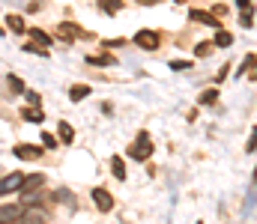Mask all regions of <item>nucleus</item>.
Returning <instances> with one entry per match:
<instances>
[{"label": "nucleus", "instance_id": "nucleus-1", "mask_svg": "<svg viewBox=\"0 0 257 224\" xmlns=\"http://www.w3.org/2000/svg\"><path fill=\"white\" fill-rule=\"evenodd\" d=\"M128 155H132L135 161H144V158L153 155V144H150V135H147V132H141V135L135 138V144L128 147Z\"/></svg>", "mask_w": 257, "mask_h": 224}, {"label": "nucleus", "instance_id": "nucleus-2", "mask_svg": "<svg viewBox=\"0 0 257 224\" xmlns=\"http://www.w3.org/2000/svg\"><path fill=\"white\" fill-rule=\"evenodd\" d=\"M159 42H162V39H159V33H153V30H138V33H135V45L144 48V51H156Z\"/></svg>", "mask_w": 257, "mask_h": 224}, {"label": "nucleus", "instance_id": "nucleus-3", "mask_svg": "<svg viewBox=\"0 0 257 224\" xmlns=\"http://www.w3.org/2000/svg\"><path fill=\"white\" fill-rule=\"evenodd\" d=\"M21 182H24L21 173H9V176H3V179H0V197H3V194H12V191H21Z\"/></svg>", "mask_w": 257, "mask_h": 224}, {"label": "nucleus", "instance_id": "nucleus-4", "mask_svg": "<svg viewBox=\"0 0 257 224\" xmlns=\"http://www.w3.org/2000/svg\"><path fill=\"white\" fill-rule=\"evenodd\" d=\"M93 203L99 206V212H111L114 209V197L105 188H93Z\"/></svg>", "mask_w": 257, "mask_h": 224}, {"label": "nucleus", "instance_id": "nucleus-5", "mask_svg": "<svg viewBox=\"0 0 257 224\" xmlns=\"http://www.w3.org/2000/svg\"><path fill=\"white\" fill-rule=\"evenodd\" d=\"M236 6H239V24L242 27H251V21H254V0H236Z\"/></svg>", "mask_w": 257, "mask_h": 224}, {"label": "nucleus", "instance_id": "nucleus-6", "mask_svg": "<svg viewBox=\"0 0 257 224\" xmlns=\"http://www.w3.org/2000/svg\"><path fill=\"white\" fill-rule=\"evenodd\" d=\"M12 224H45V212L42 209H30V212H21Z\"/></svg>", "mask_w": 257, "mask_h": 224}, {"label": "nucleus", "instance_id": "nucleus-7", "mask_svg": "<svg viewBox=\"0 0 257 224\" xmlns=\"http://www.w3.org/2000/svg\"><path fill=\"white\" fill-rule=\"evenodd\" d=\"M189 18H192V21H203V24H209V27H218V18H215L212 12H200V9H192V12H189Z\"/></svg>", "mask_w": 257, "mask_h": 224}, {"label": "nucleus", "instance_id": "nucleus-8", "mask_svg": "<svg viewBox=\"0 0 257 224\" xmlns=\"http://www.w3.org/2000/svg\"><path fill=\"white\" fill-rule=\"evenodd\" d=\"M18 215H21V206H3L0 209V224H12Z\"/></svg>", "mask_w": 257, "mask_h": 224}, {"label": "nucleus", "instance_id": "nucleus-9", "mask_svg": "<svg viewBox=\"0 0 257 224\" xmlns=\"http://www.w3.org/2000/svg\"><path fill=\"white\" fill-rule=\"evenodd\" d=\"M45 179H42V173H33V176H24V182H21V191H33V188H39Z\"/></svg>", "mask_w": 257, "mask_h": 224}, {"label": "nucleus", "instance_id": "nucleus-10", "mask_svg": "<svg viewBox=\"0 0 257 224\" xmlns=\"http://www.w3.org/2000/svg\"><path fill=\"white\" fill-rule=\"evenodd\" d=\"M6 27L12 33H24V18L21 15H6Z\"/></svg>", "mask_w": 257, "mask_h": 224}, {"label": "nucleus", "instance_id": "nucleus-11", "mask_svg": "<svg viewBox=\"0 0 257 224\" xmlns=\"http://www.w3.org/2000/svg\"><path fill=\"white\" fill-rule=\"evenodd\" d=\"M84 96H90V87H87V84H75V87L69 90V99H72V102H81Z\"/></svg>", "mask_w": 257, "mask_h": 224}, {"label": "nucleus", "instance_id": "nucleus-12", "mask_svg": "<svg viewBox=\"0 0 257 224\" xmlns=\"http://www.w3.org/2000/svg\"><path fill=\"white\" fill-rule=\"evenodd\" d=\"M111 167H114V176H117V179H126V167H123V158H120V155L111 158Z\"/></svg>", "mask_w": 257, "mask_h": 224}, {"label": "nucleus", "instance_id": "nucleus-13", "mask_svg": "<svg viewBox=\"0 0 257 224\" xmlns=\"http://www.w3.org/2000/svg\"><path fill=\"white\" fill-rule=\"evenodd\" d=\"M15 155L18 158H36L39 155V147H15Z\"/></svg>", "mask_w": 257, "mask_h": 224}, {"label": "nucleus", "instance_id": "nucleus-14", "mask_svg": "<svg viewBox=\"0 0 257 224\" xmlns=\"http://www.w3.org/2000/svg\"><path fill=\"white\" fill-rule=\"evenodd\" d=\"M60 36L72 39V36H84V30H78L75 24H60Z\"/></svg>", "mask_w": 257, "mask_h": 224}, {"label": "nucleus", "instance_id": "nucleus-15", "mask_svg": "<svg viewBox=\"0 0 257 224\" xmlns=\"http://www.w3.org/2000/svg\"><path fill=\"white\" fill-rule=\"evenodd\" d=\"M99 6H102L105 12H120V6H123V0H99Z\"/></svg>", "mask_w": 257, "mask_h": 224}, {"label": "nucleus", "instance_id": "nucleus-16", "mask_svg": "<svg viewBox=\"0 0 257 224\" xmlns=\"http://www.w3.org/2000/svg\"><path fill=\"white\" fill-rule=\"evenodd\" d=\"M233 42V36L227 33V30H218V36H215V45H221V48H227Z\"/></svg>", "mask_w": 257, "mask_h": 224}, {"label": "nucleus", "instance_id": "nucleus-17", "mask_svg": "<svg viewBox=\"0 0 257 224\" xmlns=\"http://www.w3.org/2000/svg\"><path fill=\"white\" fill-rule=\"evenodd\" d=\"M21 114H24V120H30V123H42V111H33V108H24Z\"/></svg>", "mask_w": 257, "mask_h": 224}, {"label": "nucleus", "instance_id": "nucleus-18", "mask_svg": "<svg viewBox=\"0 0 257 224\" xmlns=\"http://www.w3.org/2000/svg\"><path fill=\"white\" fill-rule=\"evenodd\" d=\"M194 54H197V57H206V54H212V42H200V45L194 48Z\"/></svg>", "mask_w": 257, "mask_h": 224}, {"label": "nucleus", "instance_id": "nucleus-19", "mask_svg": "<svg viewBox=\"0 0 257 224\" xmlns=\"http://www.w3.org/2000/svg\"><path fill=\"white\" fill-rule=\"evenodd\" d=\"M215 99H218V90H206V93L200 96V102H203V105H212Z\"/></svg>", "mask_w": 257, "mask_h": 224}, {"label": "nucleus", "instance_id": "nucleus-20", "mask_svg": "<svg viewBox=\"0 0 257 224\" xmlns=\"http://www.w3.org/2000/svg\"><path fill=\"white\" fill-rule=\"evenodd\" d=\"M30 36H33V39H36L39 45H48V42H51V39H48V36H45L42 30H30Z\"/></svg>", "mask_w": 257, "mask_h": 224}, {"label": "nucleus", "instance_id": "nucleus-21", "mask_svg": "<svg viewBox=\"0 0 257 224\" xmlns=\"http://www.w3.org/2000/svg\"><path fill=\"white\" fill-rule=\"evenodd\" d=\"M60 138H63V141H72V138H75L72 126H66V123H60Z\"/></svg>", "mask_w": 257, "mask_h": 224}, {"label": "nucleus", "instance_id": "nucleus-22", "mask_svg": "<svg viewBox=\"0 0 257 224\" xmlns=\"http://www.w3.org/2000/svg\"><path fill=\"white\" fill-rule=\"evenodd\" d=\"M189 66H192L189 60H174V63H171V69H189Z\"/></svg>", "mask_w": 257, "mask_h": 224}, {"label": "nucleus", "instance_id": "nucleus-23", "mask_svg": "<svg viewBox=\"0 0 257 224\" xmlns=\"http://www.w3.org/2000/svg\"><path fill=\"white\" fill-rule=\"evenodd\" d=\"M245 149H248V152H254V149H257V129L251 132V141H248V147H245Z\"/></svg>", "mask_w": 257, "mask_h": 224}, {"label": "nucleus", "instance_id": "nucleus-24", "mask_svg": "<svg viewBox=\"0 0 257 224\" xmlns=\"http://www.w3.org/2000/svg\"><path fill=\"white\" fill-rule=\"evenodd\" d=\"M42 144H45V147H57V144H54V138H51V135H42Z\"/></svg>", "mask_w": 257, "mask_h": 224}, {"label": "nucleus", "instance_id": "nucleus-25", "mask_svg": "<svg viewBox=\"0 0 257 224\" xmlns=\"http://www.w3.org/2000/svg\"><path fill=\"white\" fill-rule=\"evenodd\" d=\"M138 3H144V6H153V3H159V0H138Z\"/></svg>", "mask_w": 257, "mask_h": 224}, {"label": "nucleus", "instance_id": "nucleus-26", "mask_svg": "<svg viewBox=\"0 0 257 224\" xmlns=\"http://www.w3.org/2000/svg\"><path fill=\"white\" fill-rule=\"evenodd\" d=\"M254 182H257V173H254Z\"/></svg>", "mask_w": 257, "mask_h": 224}, {"label": "nucleus", "instance_id": "nucleus-27", "mask_svg": "<svg viewBox=\"0 0 257 224\" xmlns=\"http://www.w3.org/2000/svg\"><path fill=\"white\" fill-rule=\"evenodd\" d=\"M177 3H183V0H177Z\"/></svg>", "mask_w": 257, "mask_h": 224}, {"label": "nucleus", "instance_id": "nucleus-28", "mask_svg": "<svg viewBox=\"0 0 257 224\" xmlns=\"http://www.w3.org/2000/svg\"><path fill=\"white\" fill-rule=\"evenodd\" d=\"M200 224H203V221H200Z\"/></svg>", "mask_w": 257, "mask_h": 224}]
</instances>
